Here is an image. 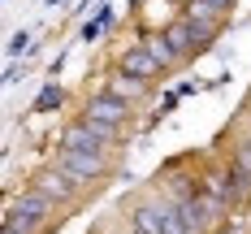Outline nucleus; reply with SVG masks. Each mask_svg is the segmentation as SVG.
Returning a JSON list of instances; mask_svg holds the SVG:
<instances>
[{
  "label": "nucleus",
  "mask_w": 251,
  "mask_h": 234,
  "mask_svg": "<svg viewBox=\"0 0 251 234\" xmlns=\"http://www.w3.org/2000/svg\"><path fill=\"white\" fill-rule=\"evenodd\" d=\"M56 212H61V208L52 204L44 191H35V186H22V191H13V195H9V212H4V226H18V230L35 234L39 226H48Z\"/></svg>",
  "instance_id": "obj_1"
},
{
  "label": "nucleus",
  "mask_w": 251,
  "mask_h": 234,
  "mask_svg": "<svg viewBox=\"0 0 251 234\" xmlns=\"http://www.w3.org/2000/svg\"><path fill=\"white\" fill-rule=\"evenodd\" d=\"M113 22H117V18H113V9H100L91 22L82 26V39H96V35H104V30H113Z\"/></svg>",
  "instance_id": "obj_12"
},
{
  "label": "nucleus",
  "mask_w": 251,
  "mask_h": 234,
  "mask_svg": "<svg viewBox=\"0 0 251 234\" xmlns=\"http://www.w3.org/2000/svg\"><path fill=\"white\" fill-rule=\"evenodd\" d=\"M122 139H126V130L91 122V117H74L61 130V148H78V152H113V148H122Z\"/></svg>",
  "instance_id": "obj_2"
},
{
  "label": "nucleus",
  "mask_w": 251,
  "mask_h": 234,
  "mask_svg": "<svg viewBox=\"0 0 251 234\" xmlns=\"http://www.w3.org/2000/svg\"><path fill=\"white\" fill-rule=\"evenodd\" d=\"M104 91H113L117 100L134 104V100H148V96H151V82H143V78H134V74H126V70H113V74H108V82H104Z\"/></svg>",
  "instance_id": "obj_10"
},
{
  "label": "nucleus",
  "mask_w": 251,
  "mask_h": 234,
  "mask_svg": "<svg viewBox=\"0 0 251 234\" xmlns=\"http://www.w3.org/2000/svg\"><path fill=\"white\" fill-rule=\"evenodd\" d=\"M217 234H247V230H243L238 221H221V230H217Z\"/></svg>",
  "instance_id": "obj_16"
},
{
  "label": "nucleus",
  "mask_w": 251,
  "mask_h": 234,
  "mask_svg": "<svg viewBox=\"0 0 251 234\" xmlns=\"http://www.w3.org/2000/svg\"><path fill=\"white\" fill-rule=\"evenodd\" d=\"M78 117H91V122H104V126H117V130H126L130 122H134V104H126V100H117L113 91H91L87 96V104H82V113Z\"/></svg>",
  "instance_id": "obj_6"
},
{
  "label": "nucleus",
  "mask_w": 251,
  "mask_h": 234,
  "mask_svg": "<svg viewBox=\"0 0 251 234\" xmlns=\"http://www.w3.org/2000/svg\"><path fill=\"white\" fill-rule=\"evenodd\" d=\"M203 191L221 204V212H229L234 204H243V200L251 195V174H243V169L229 160V169L221 174V178H208V186H203Z\"/></svg>",
  "instance_id": "obj_7"
},
{
  "label": "nucleus",
  "mask_w": 251,
  "mask_h": 234,
  "mask_svg": "<svg viewBox=\"0 0 251 234\" xmlns=\"http://www.w3.org/2000/svg\"><path fill=\"white\" fill-rule=\"evenodd\" d=\"M65 100H70V96H65V87H61V82H48V87H44V96L30 104V113H52V108H61Z\"/></svg>",
  "instance_id": "obj_11"
},
{
  "label": "nucleus",
  "mask_w": 251,
  "mask_h": 234,
  "mask_svg": "<svg viewBox=\"0 0 251 234\" xmlns=\"http://www.w3.org/2000/svg\"><path fill=\"white\" fill-rule=\"evenodd\" d=\"M234 165H238L243 174H251V134L238 143V152H234Z\"/></svg>",
  "instance_id": "obj_14"
},
{
  "label": "nucleus",
  "mask_w": 251,
  "mask_h": 234,
  "mask_svg": "<svg viewBox=\"0 0 251 234\" xmlns=\"http://www.w3.org/2000/svg\"><path fill=\"white\" fill-rule=\"evenodd\" d=\"M30 186H35V191H44L52 204L65 208V212H70V208H78V204H82V195H87V186H82L78 178H70L56 160H52L48 169H39V174L30 178Z\"/></svg>",
  "instance_id": "obj_4"
},
{
  "label": "nucleus",
  "mask_w": 251,
  "mask_h": 234,
  "mask_svg": "<svg viewBox=\"0 0 251 234\" xmlns=\"http://www.w3.org/2000/svg\"><path fill=\"white\" fill-rule=\"evenodd\" d=\"M117 70H126V74H134V78H143V82H151V78H160V74H169L160 61H156V52L139 39V44H130V48H122V56H117Z\"/></svg>",
  "instance_id": "obj_9"
},
{
  "label": "nucleus",
  "mask_w": 251,
  "mask_h": 234,
  "mask_svg": "<svg viewBox=\"0 0 251 234\" xmlns=\"http://www.w3.org/2000/svg\"><path fill=\"white\" fill-rule=\"evenodd\" d=\"M26 52L35 56V44H30V35H26V30H18V35H13V44H9V56H26Z\"/></svg>",
  "instance_id": "obj_13"
},
{
  "label": "nucleus",
  "mask_w": 251,
  "mask_h": 234,
  "mask_svg": "<svg viewBox=\"0 0 251 234\" xmlns=\"http://www.w3.org/2000/svg\"><path fill=\"white\" fill-rule=\"evenodd\" d=\"M177 221H182V234H212V226L221 221V204L203 191L177 208Z\"/></svg>",
  "instance_id": "obj_8"
},
{
  "label": "nucleus",
  "mask_w": 251,
  "mask_h": 234,
  "mask_svg": "<svg viewBox=\"0 0 251 234\" xmlns=\"http://www.w3.org/2000/svg\"><path fill=\"white\" fill-rule=\"evenodd\" d=\"M56 165L70 174V178H78L82 186L87 182H100L113 174V152H78V148H56ZM91 191V186H87Z\"/></svg>",
  "instance_id": "obj_5"
},
{
  "label": "nucleus",
  "mask_w": 251,
  "mask_h": 234,
  "mask_svg": "<svg viewBox=\"0 0 251 234\" xmlns=\"http://www.w3.org/2000/svg\"><path fill=\"white\" fill-rule=\"evenodd\" d=\"M203 4H208L217 18H226V13H234V4H238V0H203Z\"/></svg>",
  "instance_id": "obj_15"
},
{
  "label": "nucleus",
  "mask_w": 251,
  "mask_h": 234,
  "mask_svg": "<svg viewBox=\"0 0 251 234\" xmlns=\"http://www.w3.org/2000/svg\"><path fill=\"white\" fill-rule=\"evenodd\" d=\"M130 230L134 234H182V221H177V208L169 200L151 195V200L130 208Z\"/></svg>",
  "instance_id": "obj_3"
}]
</instances>
